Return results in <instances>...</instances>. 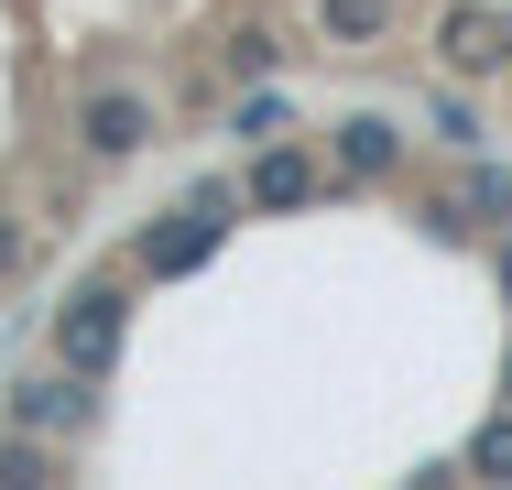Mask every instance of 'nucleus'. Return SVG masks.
<instances>
[{"label":"nucleus","mask_w":512,"mask_h":490,"mask_svg":"<svg viewBox=\"0 0 512 490\" xmlns=\"http://www.w3.org/2000/svg\"><path fill=\"white\" fill-rule=\"evenodd\" d=\"M88 414H99V382L88 371H33V382H11V425L22 436H44V447H66V436H88Z\"/></svg>","instance_id":"nucleus-5"},{"label":"nucleus","mask_w":512,"mask_h":490,"mask_svg":"<svg viewBox=\"0 0 512 490\" xmlns=\"http://www.w3.org/2000/svg\"><path fill=\"white\" fill-rule=\"evenodd\" d=\"M327 186H338V175L316 164V153L295 142V131H284V142H251V175H240V196H251L262 218H295V207H316Z\"/></svg>","instance_id":"nucleus-7"},{"label":"nucleus","mask_w":512,"mask_h":490,"mask_svg":"<svg viewBox=\"0 0 512 490\" xmlns=\"http://www.w3.org/2000/svg\"><path fill=\"white\" fill-rule=\"evenodd\" d=\"M0 284H11V273H0Z\"/></svg>","instance_id":"nucleus-16"},{"label":"nucleus","mask_w":512,"mask_h":490,"mask_svg":"<svg viewBox=\"0 0 512 490\" xmlns=\"http://www.w3.org/2000/svg\"><path fill=\"white\" fill-rule=\"evenodd\" d=\"M502 403H512V360H502Z\"/></svg>","instance_id":"nucleus-15"},{"label":"nucleus","mask_w":512,"mask_h":490,"mask_svg":"<svg viewBox=\"0 0 512 490\" xmlns=\"http://www.w3.org/2000/svg\"><path fill=\"white\" fill-rule=\"evenodd\" d=\"M0 490H55V458H44V436H0Z\"/></svg>","instance_id":"nucleus-11"},{"label":"nucleus","mask_w":512,"mask_h":490,"mask_svg":"<svg viewBox=\"0 0 512 490\" xmlns=\"http://www.w3.org/2000/svg\"><path fill=\"white\" fill-rule=\"evenodd\" d=\"M273 66H284V44H273V33H240V44H229V77H240V88H262Z\"/></svg>","instance_id":"nucleus-12"},{"label":"nucleus","mask_w":512,"mask_h":490,"mask_svg":"<svg viewBox=\"0 0 512 490\" xmlns=\"http://www.w3.org/2000/svg\"><path fill=\"white\" fill-rule=\"evenodd\" d=\"M491 273H502V294H512V240H502V251H491Z\"/></svg>","instance_id":"nucleus-14"},{"label":"nucleus","mask_w":512,"mask_h":490,"mask_svg":"<svg viewBox=\"0 0 512 490\" xmlns=\"http://www.w3.org/2000/svg\"><path fill=\"white\" fill-rule=\"evenodd\" d=\"M153 142H164V109H153L142 77H88L77 88V153L88 164H142Z\"/></svg>","instance_id":"nucleus-2"},{"label":"nucleus","mask_w":512,"mask_h":490,"mask_svg":"<svg viewBox=\"0 0 512 490\" xmlns=\"http://www.w3.org/2000/svg\"><path fill=\"white\" fill-rule=\"evenodd\" d=\"M327 175L360 196V186H393L404 175V120L393 109H349L338 131H327Z\"/></svg>","instance_id":"nucleus-6"},{"label":"nucleus","mask_w":512,"mask_h":490,"mask_svg":"<svg viewBox=\"0 0 512 490\" xmlns=\"http://www.w3.org/2000/svg\"><path fill=\"white\" fill-rule=\"evenodd\" d=\"M240 207H251V196H240V186H218V175H207V186L186 196V207H164V218H153V229L131 240V273H153V284H175V273H197L207 251H218V240L240 229Z\"/></svg>","instance_id":"nucleus-1"},{"label":"nucleus","mask_w":512,"mask_h":490,"mask_svg":"<svg viewBox=\"0 0 512 490\" xmlns=\"http://www.w3.org/2000/svg\"><path fill=\"white\" fill-rule=\"evenodd\" d=\"M0 273H22V229L11 218H0Z\"/></svg>","instance_id":"nucleus-13"},{"label":"nucleus","mask_w":512,"mask_h":490,"mask_svg":"<svg viewBox=\"0 0 512 490\" xmlns=\"http://www.w3.org/2000/svg\"><path fill=\"white\" fill-rule=\"evenodd\" d=\"M316 33H327L338 55H360V44L393 33V0H316Z\"/></svg>","instance_id":"nucleus-8"},{"label":"nucleus","mask_w":512,"mask_h":490,"mask_svg":"<svg viewBox=\"0 0 512 490\" xmlns=\"http://www.w3.org/2000/svg\"><path fill=\"white\" fill-rule=\"evenodd\" d=\"M229 131H240V142H284V131H295V109H284V88H273V77H262V88H240V109H229Z\"/></svg>","instance_id":"nucleus-10"},{"label":"nucleus","mask_w":512,"mask_h":490,"mask_svg":"<svg viewBox=\"0 0 512 490\" xmlns=\"http://www.w3.org/2000/svg\"><path fill=\"white\" fill-rule=\"evenodd\" d=\"M502 88H512V77H502Z\"/></svg>","instance_id":"nucleus-17"},{"label":"nucleus","mask_w":512,"mask_h":490,"mask_svg":"<svg viewBox=\"0 0 512 490\" xmlns=\"http://www.w3.org/2000/svg\"><path fill=\"white\" fill-rule=\"evenodd\" d=\"M436 66H447L458 88L512 77V11H491V0H447V11H436Z\"/></svg>","instance_id":"nucleus-4"},{"label":"nucleus","mask_w":512,"mask_h":490,"mask_svg":"<svg viewBox=\"0 0 512 490\" xmlns=\"http://www.w3.org/2000/svg\"><path fill=\"white\" fill-rule=\"evenodd\" d=\"M120 338H131V294L120 284H66V305H55V360L88 371V382H109L120 371Z\"/></svg>","instance_id":"nucleus-3"},{"label":"nucleus","mask_w":512,"mask_h":490,"mask_svg":"<svg viewBox=\"0 0 512 490\" xmlns=\"http://www.w3.org/2000/svg\"><path fill=\"white\" fill-rule=\"evenodd\" d=\"M458 480H512V403L469 425V447H458Z\"/></svg>","instance_id":"nucleus-9"}]
</instances>
